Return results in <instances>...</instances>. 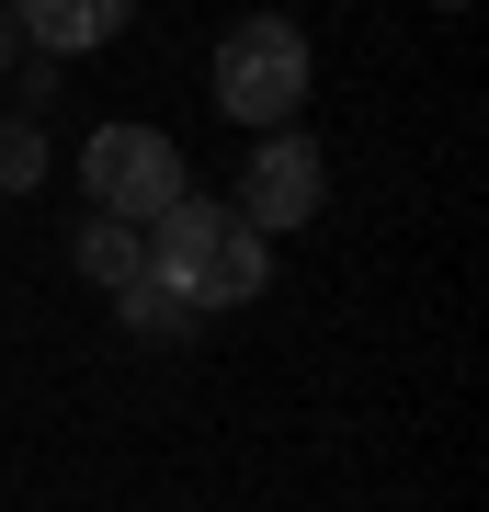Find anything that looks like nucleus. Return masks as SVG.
<instances>
[{
  "label": "nucleus",
  "instance_id": "obj_1",
  "mask_svg": "<svg viewBox=\"0 0 489 512\" xmlns=\"http://www.w3.org/2000/svg\"><path fill=\"white\" fill-rule=\"evenodd\" d=\"M148 285H160L182 319H194V308H251V296L273 285V251L239 228V205H228V194H182L171 217H160Z\"/></svg>",
  "mask_w": 489,
  "mask_h": 512
},
{
  "label": "nucleus",
  "instance_id": "obj_2",
  "mask_svg": "<svg viewBox=\"0 0 489 512\" xmlns=\"http://www.w3.org/2000/svg\"><path fill=\"white\" fill-rule=\"evenodd\" d=\"M308 92H319V57H308V35H296L285 12L239 23V35L217 46V114H228V126L285 137L296 114H308Z\"/></svg>",
  "mask_w": 489,
  "mask_h": 512
},
{
  "label": "nucleus",
  "instance_id": "obj_3",
  "mask_svg": "<svg viewBox=\"0 0 489 512\" xmlns=\"http://www.w3.org/2000/svg\"><path fill=\"white\" fill-rule=\"evenodd\" d=\"M80 183H91V217H103V228H160L182 205V148L160 126H91Z\"/></svg>",
  "mask_w": 489,
  "mask_h": 512
},
{
  "label": "nucleus",
  "instance_id": "obj_4",
  "mask_svg": "<svg viewBox=\"0 0 489 512\" xmlns=\"http://www.w3.org/2000/svg\"><path fill=\"white\" fill-rule=\"evenodd\" d=\"M319 194H330V160L285 126V137H262V160H251V171H239V228H251V239L308 228V217H319Z\"/></svg>",
  "mask_w": 489,
  "mask_h": 512
},
{
  "label": "nucleus",
  "instance_id": "obj_5",
  "mask_svg": "<svg viewBox=\"0 0 489 512\" xmlns=\"http://www.w3.org/2000/svg\"><path fill=\"white\" fill-rule=\"evenodd\" d=\"M12 35L35 46V57H80V46L126 35V12H114V0H23V12H12Z\"/></svg>",
  "mask_w": 489,
  "mask_h": 512
},
{
  "label": "nucleus",
  "instance_id": "obj_6",
  "mask_svg": "<svg viewBox=\"0 0 489 512\" xmlns=\"http://www.w3.org/2000/svg\"><path fill=\"white\" fill-rule=\"evenodd\" d=\"M80 274L103 285V296H126V285L148 274V239H137V228H103V217H91V228H80Z\"/></svg>",
  "mask_w": 489,
  "mask_h": 512
},
{
  "label": "nucleus",
  "instance_id": "obj_7",
  "mask_svg": "<svg viewBox=\"0 0 489 512\" xmlns=\"http://www.w3.org/2000/svg\"><path fill=\"white\" fill-rule=\"evenodd\" d=\"M114 308H126V319H137V330H182V308H171V296H160V285H148V274H137V285H126V296H114Z\"/></svg>",
  "mask_w": 489,
  "mask_h": 512
},
{
  "label": "nucleus",
  "instance_id": "obj_8",
  "mask_svg": "<svg viewBox=\"0 0 489 512\" xmlns=\"http://www.w3.org/2000/svg\"><path fill=\"white\" fill-rule=\"evenodd\" d=\"M0 183H12V194L35 183V126H0Z\"/></svg>",
  "mask_w": 489,
  "mask_h": 512
},
{
  "label": "nucleus",
  "instance_id": "obj_9",
  "mask_svg": "<svg viewBox=\"0 0 489 512\" xmlns=\"http://www.w3.org/2000/svg\"><path fill=\"white\" fill-rule=\"evenodd\" d=\"M0 57H12V12H0Z\"/></svg>",
  "mask_w": 489,
  "mask_h": 512
}]
</instances>
